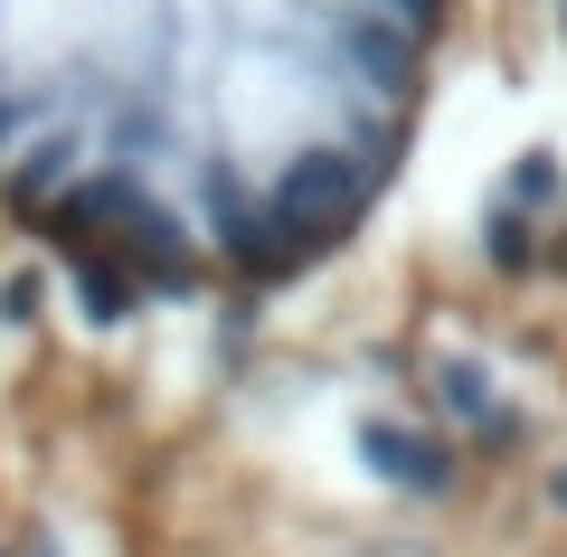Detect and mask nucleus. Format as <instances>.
<instances>
[{"label": "nucleus", "mask_w": 567, "mask_h": 557, "mask_svg": "<svg viewBox=\"0 0 567 557\" xmlns=\"http://www.w3.org/2000/svg\"><path fill=\"white\" fill-rule=\"evenodd\" d=\"M445 0H0V104L66 123V85L123 114L142 85H227L246 58H322L388 104L435 48Z\"/></svg>", "instance_id": "nucleus-1"}, {"label": "nucleus", "mask_w": 567, "mask_h": 557, "mask_svg": "<svg viewBox=\"0 0 567 557\" xmlns=\"http://www.w3.org/2000/svg\"><path fill=\"white\" fill-rule=\"evenodd\" d=\"M360 454L379 463L388 482H406V492H435V482L454 473V454H445V444H425V435H406V425H360Z\"/></svg>", "instance_id": "nucleus-2"}]
</instances>
